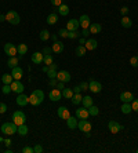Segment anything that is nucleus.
<instances>
[{"label": "nucleus", "instance_id": "a878e982", "mask_svg": "<svg viewBox=\"0 0 138 153\" xmlns=\"http://www.w3.org/2000/svg\"><path fill=\"white\" fill-rule=\"evenodd\" d=\"M58 14L62 15V17L68 15V14H69V6L68 4H61L60 7H58Z\"/></svg>", "mask_w": 138, "mask_h": 153}, {"label": "nucleus", "instance_id": "72a5a7b5", "mask_svg": "<svg viewBox=\"0 0 138 153\" xmlns=\"http://www.w3.org/2000/svg\"><path fill=\"white\" fill-rule=\"evenodd\" d=\"M1 81H3V84H11L14 81V77L11 76V75H3V77H1Z\"/></svg>", "mask_w": 138, "mask_h": 153}, {"label": "nucleus", "instance_id": "603ef678", "mask_svg": "<svg viewBox=\"0 0 138 153\" xmlns=\"http://www.w3.org/2000/svg\"><path fill=\"white\" fill-rule=\"evenodd\" d=\"M88 35H90V31H88V29H83L82 31V36L83 37H87Z\"/></svg>", "mask_w": 138, "mask_h": 153}, {"label": "nucleus", "instance_id": "0eeeda50", "mask_svg": "<svg viewBox=\"0 0 138 153\" xmlns=\"http://www.w3.org/2000/svg\"><path fill=\"white\" fill-rule=\"evenodd\" d=\"M78 128L83 132L91 131V123L88 122L87 119H80V122H78Z\"/></svg>", "mask_w": 138, "mask_h": 153}, {"label": "nucleus", "instance_id": "1a4fd4ad", "mask_svg": "<svg viewBox=\"0 0 138 153\" xmlns=\"http://www.w3.org/2000/svg\"><path fill=\"white\" fill-rule=\"evenodd\" d=\"M57 80L62 83H69L70 81V73L68 70H60L57 73Z\"/></svg>", "mask_w": 138, "mask_h": 153}, {"label": "nucleus", "instance_id": "473e14b6", "mask_svg": "<svg viewBox=\"0 0 138 153\" xmlns=\"http://www.w3.org/2000/svg\"><path fill=\"white\" fill-rule=\"evenodd\" d=\"M82 99H83V97L80 95V93H75L73 97H72V104H73V105H79L80 102H82Z\"/></svg>", "mask_w": 138, "mask_h": 153}, {"label": "nucleus", "instance_id": "c9c22d12", "mask_svg": "<svg viewBox=\"0 0 138 153\" xmlns=\"http://www.w3.org/2000/svg\"><path fill=\"white\" fill-rule=\"evenodd\" d=\"M43 62H44V65H47V66H50L51 63L54 62V58H53V55H51V54L44 55V57H43Z\"/></svg>", "mask_w": 138, "mask_h": 153}, {"label": "nucleus", "instance_id": "5701e85b", "mask_svg": "<svg viewBox=\"0 0 138 153\" xmlns=\"http://www.w3.org/2000/svg\"><path fill=\"white\" fill-rule=\"evenodd\" d=\"M43 53H33L32 54V62L36 63V65H39V63L43 62Z\"/></svg>", "mask_w": 138, "mask_h": 153}, {"label": "nucleus", "instance_id": "20e7f679", "mask_svg": "<svg viewBox=\"0 0 138 153\" xmlns=\"http://www.w3.org/2000/svg\"><path fill=\"white\" fill-rule=\"evenodd\" d=\"M13 122L17 124V126H21V124H25L26 122V116L25 113L21 112V110H17V112L13 113Z\"/></svg>", "mask_w": 138, "mask_h": 153}, {"label": "nucleus", "instance_id": "2f4dec72", "mask_svg": "<svg viewBox=\"0 0 138 153\" xmlns=\"http://www.w3.org/2000/svg\"><path fill=\"white\" fill-rule=\"evenodd\" d=\"M82 104H83V106L84 108H90L91 105H94L92 104V99H91V97H83V99H82Z\"/></svg>", "mask_w": 138, "mask_h": 153}, {"label": "nucleus", "instance_id": "dca6fc26", "mask_svg": "<svg viewBox=\"0 0 138 153\" xmlns=\"http://www.w3.org/2000/svg\"><path fill=\"white\" fill-rule=\"evenodd\" d=\"M75 113H76V117H78V119H87V117L90 116V113H88V109L84 108V106L76 109V112H75Z\"/></svg>", "mask_w": 138, "mask_h": 153}, {"label": "nucleus", "instance_id": "37998d69", "mask_svg": "<svg viewBox=\"0 0 138 153\" xmlns=\"http://www.w3.org/2000/svg\"><path fill=\"white\" fill-rule=\"evenodd\" d=\"M41 53H43V55H48V54H51V53H53V48H51V47H44Z\"/></svg>", "mask_w": 138, "mask_h": 153}, {"label": "nucleus", "instance_id": "f257e3e1", "mask_svg": "<svg viewBox=\"0 0 138 153\" xmlns=\"http://www.w3.org/2000/svg\"><path fill=\"white\" fill-rule=\"evenodd\" d=\"M43 101H44V93L41 90H35L29 95V104L33 106H39Z\"/></svg>", "mask_w": 138, "mask_h": 153}, {"label": "nucleus", "instance_id": "c85d7f7f", "mask_svg": "<svg viewBox=\"0 0 138 153\" xmlns=\"http://www.w3.org/2000/svg\"><path fill=\"white\" fill-rule=\"evenodd\" d=\"M120 23H122V26L123 28H131V25H133V22H131V19L126 15V17H122V21H120Z\"/></svg>", "mask_w": 138, "mask_h": 153}, {"label": "nucleus", "instance_id": "4be33fe9", "mask_svg": "<svg viewBox=\"0 0 138 153\" xmlns=\"http://www.w3.org/2000/svg\"><path fill=\"white\" fill-rule=\"evenodd\" d=\"M88 31H90V33H92V35H97V33H101L102 31V26L100 25V23H91L90 25V28H88Z\"/></svg>", "mask_w": 138, "mask_h": 153}, {"label": "nucleus", "instance_id": "a18cd8bd", "mask_svg": "<svg viewBox=\"0 0 138 153\" xmlns=\"http://www.w3.org/2000/svg\"><path fill=\"white\" fill-rule=\"evenodd\" d=\"M80 90H82V91H87L88 90V83H86V81L80 83Z\"/></svg>", "mask_w": 138, "mask_h": 153}, {"label": "nucleus", "instance_id": "e433bc0d", "mask_svg": "<svg viewBox=\"0 0 138 153\" xmlns=\"http://www.w3.org/2000/svg\"><path fill=\"white\" fill-rule=\"evenodd\" d=\"M17 132H18L19 135L25 137V135L28 134V127L25 126V124H21V126H18V130H17Z\"/></svg>", "mask_w": 138, "mask_h": 153}, {"label": "nucleus", "instance_id": "2eb2a0df", "mask_svg": "<svg viewBox=\"0 0 138 153\" xmlns=\"http://www.w3.org/2000/svg\"><path fill=\"white\" fill-rule=\"evenodd\" d=\"M120 99H122V102H129V104H131L135 98H134V95L130 91H123L120 94Z\"/></svg>", "mask_w": 138, "mask_h": 153}, {"label": "nucleus", "instance_id": "9d476101", "mask_svg": "<svg viewBox=\"0 0 138 153\" xmlns=\"http://www.w3.org/2000/svg\"><path fill=\"white\" fill-rule=\"evenodd\" d=\"M4 53L7 55H10V57H15L17 53H18V50H17V47H15L13 43H6L4 44Z\"/></svg>", "mask_w": 138, "mask_h": 153}, {"label": "nucleus", "instance_id": "f3484780", "mask_svg": "<svg viewBox=\"0 0 138 153\" xmlns=\"http://www.w3.org/2000/svg\"><path fill=\"white\" fill-rule=\"evenodd\" d=\"M58 117H60V119H64V120L69 119V117H70L69 109L66 108V106H60V108H58Z\"/></svg>", "mask_w": 138, "mask_h": 153}, {"label": "nucleus", "instance_id": "f8f14e48", "mask_svg": "<svg viewBox=\"0 0 138 153\" xmlns=\"http://www.w3.org/2000/svg\"><path fill=\"white\" fill-rule=\"evenodd\" d=\"M79 22H80V28H82V29H88V28H90V25H91L90 17H88L87 14L82 15V17H80V19H79Z\"/></svg>", "mask_w": 138, "mask_h": 153}, {"label": "nucleus", "instance_id": "58836bf2", "mask_svg": "<svg viewBox=\"0 0 138 153\" xmlns=\"http://www.w3.org/2000/svg\"><path fill=\"white\" fill-rule=\"evenodd\" d=\"M68 35H69V31L65 28V29H60L58 31V36H61V37H68Z\"/></svg>", "mask_w": 138, "mask_h": 153}, {"label": "nucleus", "instance_id": "bb28decb", "mask_svg": "<svg viewBox=\"0 0 138 153\" xmlns=\"http://www.w3.org/2000/svg\"><path fill=\"white\" fill-rule=\"evenodd\" d=\"M61 93H62V97L66 99H72V97H73V90H70V88H64V90H61Z\"/></svg>", "mask_w": 138, "mask_h": 153}, {"label": "nucleus", "instance_id": "4c0bfd02", "mask_svg": "<svg viewBox=\"0 0 138 153\" xmlns=\"http://www.w3.org/2000/svg\"><path fill=\"white\" fill-rule=\"evenodd\" d=\"M87 109H88V113H90L91 116H98V113H100V109L97 108L95 105H91V106Z\"/></svg>", "mask_w": 138, "mask_h": 153}, {"label": "nucleus", "instance_id": "393cba45", "mask_svg": "<svg viewBox=\"0 0 138 153\" xmlns=\"http://www.w3.org/2000/svg\"><path fill=\"white\" fill-rule=\"evenodd\" d=\"M120 110L124 113V115H129V113L133 112V108H131V104H129V102H123V105H122V108H120Z\"/></svg>", "mask_w": 138, "mask_h": 153}, {"label": "nucleus", "instance_id": "39448f33", "mask_svg": "<svg viewBox=\"0 0 138 153\" xmlns=\"http://www.w3.org/2000/svg\"><path fill=\"white\" fill-rule=\"evenodd\" d=\"M10 86H11V91L15 93V94H22L23 90H25V86L19 80H14Z\"/></svg>", "mask_w": 138, "mask_h": 153}, {"label": "nucleus", "instance_id": "6e6552de", "mask_svg": "<svg viewBox=\"0 0 138 153\" xmlns=\"http://www.w3.org/2000/svg\"><path fill=\"white\" fill-rule=\"evenodd\" d=\"M108 128H109V131L112 132V134H117V132H120V131L123 130V126H122V124H119L117 122L110 120V122L108 123Z\"/></svg>", "mask_w": 138, "mask_h": 153}, {"label": "nucleus", "instance_id": "5fc2aeb1", "mask_svg": "<svg viewBox=\"0 0 138 153\" xmlns=\"http://www.w3.org/2000/svg\"><path fill=\"white\" fill-rule=\"evenodd\" d=\"M50 86L51 87H57V79H51V80H50Z\"/></svg>", "mask_w": 138, "mask_h": 153}, {"label": "nucleus", "instance_id": "4d7b16f0", "mask_svg": "<svg viewBox=\"0 0 138 153\" xmlns=\"http://www.w3.org/2000/svg\"><path fill=\"white\" fill-rule=\"evenodd\" d=\"M80 86H76V87H73V93H80Z\"/></svg>", "mask_w": 138, "mask_h": 153}, {"label": "nucleus", "instance_id": "13d9d810", "mask_svg": "<svg viewBox=\"0 0 138 153\" xmlns=\"http://www.w3.org/2000/svg\"><path fill=\"white\" fill-rule=\"evenodd\" d=\"M80 44H86V39H84V37H82V39H80Z\"/></svg>", "mask_w": 138, "mask_h": 153}, {"label": "nucleus", "instance_id": "8fccbe9b", "mask_svg": "<svg viewBox=\"0 0 138 153\" xmlns=\"http://www.w3.org/2000/svg\"><path fill=\"white\" fill-rule=\"evenodd\" d=\"M23 153H33L35 150H33V148H31V146H25V148L22 149Z\"/></svg>", "mask_w": 138, "mask_h": 153}, {"label": "nucleus", "instance_id": "de8ad7c7", "mask_svg": "<svg viewBox=\"0 0 138 153\" xmlns=\"http://www.w3.org/2000/svg\"><path fill=\"white\" fill-rule=\"evenodd\" d=\"M51 4L54 6V7H60L62 4V0H51Z\"/></svg>", "mask_w": 138, "mask_h": 153}, {"label": "nucleus", "instance_id": "6ab92c4d", "mask_svg": "<svg viewBox=\"0 0 138 153\" xmlns=\"http://www.w3.org/2000/svg\"><path fill=\"white\" fill-rule=\"evenodd\" d=\"M78 122H79L78 117L70 116L69 119H66V126H68L70 130H75V128H78Z\"/></svg>", "mask_w": 138, "mask_h": 153}, {"label": "nucleus", "instance_id": "7c9ffc66", "mask_svg": "<svg viewBox=\"0 0 138 153\" xmlns=\"http://www.w3.org/2000/svg\"><path fill=\"white\" fill-rule=\"evenodd\" d=\"M18 61H19V59L17 58V57H10L9 61H7V65H9V66L13 69V68L18 66Z\"/></svg>", "mask_w": 138, "mask_h": 153}, {"label": "nucleus", "instance_id": "f704fd0d", "mask_svg": "<svg viewBox=\"0 0 138 153\" xmlns=\"http://www.w3.org/2000/svg\"><path fill=\"white\" fill-rule=\"evenodd\" d=\"M40 40H43V41H47L48 39H50V32L47 31V29H43V31L40 32Z\"/></svg>", "mask_w": 138, "mask_h": 153}, {"label": "nucleus", "instance_id": "ddd939ff", "mask_svg": "<svg viewBox=\"0 0 138 153\" xmlns=\"http://www.w3.org/2000/svg\"><path fill=\"white\" fill-rule=\"evenodd\" d=\"M79 26H80V22H79V19H69L68 22H66V29H68L69 32L78 31Z\"/></svg>", "mask_w": 138, "mask_h": 153}, {"label": "nucleus", "instance_id": "9b49d317", "mask_svg": "<svg viewBox=\"0 0 138 153\" xmlns=\"http://www.w3.org/2000/svg\"><path fill=\"white\" fill-rule=\"evenodd\" d=\"M48 98H50V101H53V102H57V101H60V99L62 98V93H61V90H58V88H54V90L50 91Z\"/></svg>", "mask_w": 138, "mask_h": 153}, {"label": "nucleus", "instance_id": "aec40b11", "mask_svg": "<svg viewBox=\"0 0 138 153\" xmlns=\"http://www.w3.org/2000/svg\"><path fill=\"white\" fill-rule=\"evenodd\" d=\"M53 53H55V54H60V53H62L64 51V43L62 41H54V44H53Z\"/></svg>", "mask_w": 138, "mask_h": 153}, {"label": "nucleus", "instance_id": "b1692460", "mask_svg": "<svg viewBox=\"0 0 138 153\" xmlns=\"http://www.w3.org/2000/svg\"><path fill=\"white\" fill-rule=\"evenodd\" d=\"M57 22H58V15L55 13L48 14V17H47V23H48V25H55Z\"/></svg>", "mask_w": 138, "mask_h": 153}, {"label": "nucleus", "instance_id": "79ce46f5", "mask_svg": "<svg viewBox=\"0 0 138 153\" xmlns=\"http://www.w3.org/2000/svg\"><path fill=\"white\" fill-rule=\"evenodd\" d=\"M130 63H131V66H138V55H135V57H133V58L130 59Z\"/></svg>", "mask_w": 138, "mask_h": 153}, {"label": "nucleus", "instance_id": "423d86ee", "mask_svg": "<svg viewBox=\"0 0 138 153\" xmlns=\"http://www.w3.org/2000/svg\"><path fill=\"white\" fill-rule=\"evenodd\" d=\"M88 90L91 91V93H94V94H98V93L102 91V84L97 80H91L88 83Z\"/></svg>", "mask_w": 138, "mask_h": 153}, {"label": "nucleus", "instance_id": "052dcab7", "mask_svg": "<svg viewBox=\"0 0 138 153\" xmlns=\"http://www.w3.org/2000/svg\"><path fill=\"white\" fill-rule=\"evenodd\" d=\"M47 70H48V66H47V65L46 66H43V72H47Z\"/></svg>", "mask_w": 138, "mask_h": 153}, {"label": "nucleus", "instance_id": "a211bd4d", "mask_svg": "<svg viewBox=\"0 0 138 153\" xmlns=\"http://www.w3.org/2000/svg\"><path fill=\"white\" fill-rule=\"evenodd\" d=\"M17 105L18 106H25V105L29 104V97L25 94H18V97H17Z\"/></svg>", "mask_w": 138, "mask_h": 153}, {"label": "nucleus", "instance_id": "0e129e2a", "mask_svg": "<svg viewBox=\"0 0 138 153\" xmlns=\"http://www.w3.org/2000/svg\"><path fill=\"white\" fill-rule=\"evenodd\" d=\"M137 55H138V51H137Z\"/></svg>", "mask_w": 138, "mask_h": 153}, {"label": "nucleus", "instance_id": "49530a36", "mask_svg": "<svg viewBox=\"0 0 138 153\" xmlns=\"http://www.w3.org/2000/svg\"><path fill=\"white\" fill-rule=\"evenodd\" d=\"M6 112H7V105L1 104V102H0V113L3 115V113H6Z\"/></svg>", "mask_w": 138, "mask_h": 153}, {"label": "nucleus", "instance_id": "09e8293b", "mask_svg": "<svg viewBox=\"0 0 138 153\" xmlns=\"http://www.w3.org/2000/svg\"><path fill=\"white\" fill-rule=\"evenodd\" d=\"M33 150H35V153H41L43 152V146H41V145H36V146L33 148Z\"/></svg>", "mask_w": 138, "mask_h": 153}, {"label": "nucleus", "instance_id": "e2e57ef3", "mask_svg": "<svg viewBox=\"0 0 138 153\" xmlns=\"http://www.w3.org/2000/svg\"><path fill=\"white\" fill-rule=\"evenodd\" d=\"M137 153H138V149H137Z\"/></svg>", "mask_w": 138, "mask_h": 153}, {"label": "nucleus", "instance_id": "4468645a", "mask_svg": "<svg viewBox=\"0 0 138 153\" xmlns=\"http://www.w3.org/2000/svg\"><path fill=\"white\" fill-rule=\"evenodd\" d=\"M11 76L14 77V80H21V79H22V76H23L22 68H19V66L13 68V70H11Z\"/></svg>", "mask_w": 138, "mask_h": 153}, {"label": "nucleus", "instance_id": "f03ea898", "mask_svg": "<svg viewBox=\"0 0 138 153\" xmlns=\"http://www.w3.org/2000/svg\"><path fill=\"white\" fill-rule=\"evenodd\" d=\"M17 130H18V126L15 124V123H4V124H1V132L6 135H14L15 132H17Z\"/></svg>", "mask_w": 138, "mask_h": 153}, {"label": "nucleus", "instance_id": "6e6d98bb", "mask_svg": "<svg viewBox=\"0 0 138 153\" xmlns=\"http://www.w3.org/2000/svg\"><path fill=\"white\" fill-rule=\"evenodd\" d=\"M3 142H4V145H6V146H10V145H11V141H10L9 138H7V139H4V141H3Z\"/></svg>", "mask_w": 138, "mask_h": 153}, {"label": "nucleus", "instance_id": "bf43d9fd", "mask_svg": "<svg viewBox=\"0 0 138 153\" xmlns=\"http://www.w3.org/2000/svg\"><path fill=\"white\" fill-rule=\"evenodd\" d=\"M0 21H6V15H0Z\"/></svg>", "mask_w": 138, "mask_h": 153}, {"label": "nucleus", "instance_id": "c03bdc74", "mask_svg": "<svg viewBox=\"0 0 138 153\" xmlns=\"http://www.w3.org/2000/svg\"><path fill=\"white\" fill-rule=\"evenodd\" d=\"M131 108H133V110L138 112V99H134L133 102H131Z\"/></svg>", "mask_w": 138, "mask_h": 153}, {"label": "nucleus", "instance_id": "a19ab883", "mask_svg": "<svg viewBox=\"0 0 138 153\" xmlns=\"http://www.w3.org/2000/svg\"><path fill=\"white\" fill-rule=\"evenodd\" d=\"M76 37H79V32H78V31H72V32H69L68 39H76Z\"/></svg>", "mask_w": 138, "mask_h": 153}, {"label": "nucleus", "instance_id": "3c124183", "mask_svg": "<svg viewBox=\"0 0 138 153\" xmlns=\"http://www.w3.org/2000/svg\"><path fill=\"white\" fill-rule=\"evenodd\" d=\"M120 13H122L123 17H126V15L129 14V9H127V7H122V9H120Z\"/></svg>", "mask_w": 138, "mask_h": 153}, {"label": "nucleus", "instance_id": "864d4df0", "mask_svg": "<svg viewBox=\"0 0 138 153\" xmlns=\"http://www.w3.org/2000/svg\"><path fill=\"white\" fill-rule=\"evenodd\" d=\"M64 84L65 83H62V81H58V83H57V88H58V90H64L65 88Z\"/></svg>", "mask_w": 138, "mask_h": 153}, {"label": "nucleus", "instance_id": "ea45409f", "mask_svg": "<svg viewBox=\"0 0 138 153\" xmlns=\"http://www.w3.org/2000/svg\"><path fill=\"white\" fill-rule=\"evenodd\" d=\"M1 91H3V94H10L11 93V86L10 84H3V88H1Z\"/></svg>", "mask_w": 138, "mask_h": 153}, {"label": "nucleus", "instance_id": "c756f323", "mask_svg": "<svg viewBox=\"0 0 138 153\" xmlns=\"http://www.w3.org/2000/svg\"><path fill=\"white\" fill-rule=\"evenodd\" d=\"M17 50H18V54L19 55H25L28 53V46L25 43H21V44L17 46Z\"/></svg>", "mask_w": 138, "mask_h": 153}, {"label": "nucleus", "instance_id": "cd10ccee", "mask_svg": "<svg viewBox=\"0 0 138 153\" xmlns=\"http://www.w3.org/2000/svg\"><path fill=\"white\" fill-rule=\"evenodd\" d=\"M86 51H87V48L84 47V46H78L76 47V50H75V54L78 55V57H83V55H86Z\"/></svg>", "mask_w": 138, "mask_h": 153}, {"label": "nucleus", "instance_id": "412c9836", "mask_svg": "<svg viewBox=\"0 0 138 153\" xmlns=\"http://www.w3.org/2000/svg\"><path fill=\"white\" fill-rule=\"evenodd\" d=\"M97 46H98V41L95 40V39H88V40H86V44H84V47L87 50H95Z\"/></svg>", "mask_w": 138, "mask_h": 153}, {"label": "nucleus", "instance_id": "7ed1b4c3", "mask_svg": "<svg viewBox=\"0 0 138 153\" xmlns=\"http://www.w3.org/2000/svg\"><path fill=\"white\" fill-rule=\"evenodd\" d=\"M6 21L7 22H10L11 25H18L19 23V15L17 11H14V10H11V11H9V13L6 14Z\"/></svg>", "mask_w": 138, "mask_h": 153}, {"label": "nucleus", "instance_id": "680f3d73", "mask_svg": "<svg viewBox=\"0 0 138 153\" xmlns=\"http://www.w3.org/2000/svg\"><path fill=\"white\" fill-rule=\"evenodd\" d=\"M3 141H4V139H3V138H1V137H0V142H3Z\"/></svg>", "mask_w": 138, "mask_h": 153}]
</instances>
